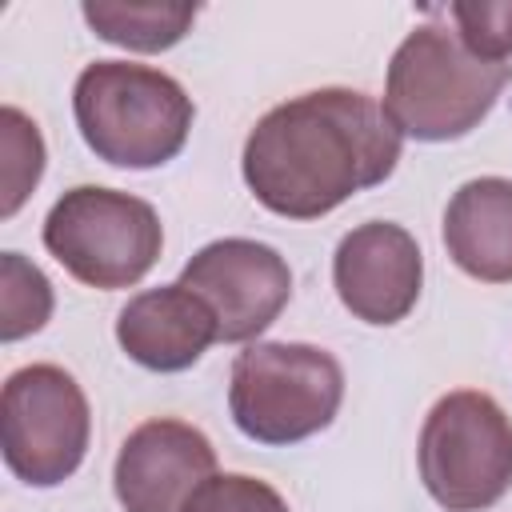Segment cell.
<instances>
[{"instance_id": "6da1fadb", "label": "cell", "mask_w": 512, "mask_h": 512, "mask_svg": "<svg viewBox=\"0 0 512 512\" xmlns=\"http://www.w3.org/2000/svg\"><path fill=\"white\" fill-rule=\"evenodd\" d=\"M404 136L384 104L356 88H312L256 120L240 172L248 192L284 220H320L400 164Z\"/></svg>"}, {"instance_id": "7a4b0ae2", "label": "cell", "mask_w": 512, "mask_h": 512, "mask_svg": "<svg viewBox=\"0 0 512 512\" xmlns=\"http://www.w3.org/2000/svg\"><path fill=\"white\" fill-rule=\"evenodd\" d=\"M512 68L464 48L440 24H420L400 40L384 76V112L400 136L444 144L460 140L496 108Z\"/></svg>"}, {"instance_id": "3957f363", "label": "cell", "mask_w": 512, "mask_h": 512, "mask_svg": "<svg viewBox=\"0 0 512 512\" xmlns=\"http://www.w3.org/2000/svg\"><path fill=\"white\" fill-rule=\"evenodd\" d=\"M72 116L96 160L112 168H160L188 144L196 104L160 68L96 60L76 76Z\"/></svg>"}, {"instance_id": "277c9868", "label": "cell", "mask_w": 512, "mask_h": 512, "mask_svg": "<svg viewBox=\"0 0 512 512\" xmlns=\"http://www.w3.org/2000/svg\"><path fill=\"white\" fill-rule=\"evenodd\" d=\"M344 400V368L328 348L300 340H256L232 360L228 412L236 428L268 448L324 432Z\"/></svg>"}, {"instance_id": "5b68a950", "label": "cell", "mask_w": 512, "mask_h": 512, "mask_svg": "<svg viewBox=\"0 0 512 512\" xmlns=\"http://www.w3.org/2000/svg\"><path fill=\"white\" fill-rule=\"evenodd\" d=\"M44 248L80 284L116 292L140 284L156 268L164 228L148 200L120 188L76 184L48 208Z\"/></svg>"}, {"instance_id": "8992f818", "label": "cell", "mask_w": 512, "mask_h": 512, "mask_svg": "<svg viewBox=\"0 0 512 512\" xmlns=\"http://www.w3.org/2000/svg\"><path fill=\"white\" fill-rule=\"evenodd\" d=\"M416 460L444 512H484L512 488V420L488 392L456 388L428 408Z\"/></svg>"}, {"instance_id": "52a82bcc", "label": "cell", "mask_w": 512, "mask_h": 512, "mask_svg": "<svg viewBox=\"0 0 512 512\" xmlns=\"http://www.w3.org/2000/svg\"><path fill=\"white\" fill-rule=\"evenodd\" d=\"M92 412L72 372L60 364H24L0 392V448L16 480L32 488L64 484L88 452Z\"/></svg>"}, {"instance_id": "ba28073f", "label": "cell", "mask_w": 512, "mask_h": 512, "mask_svg": "<svg viewBox=\"0 0 512 512\" xmlns=\"http://www.w3.org/2000/svg\"><path fill=\"white\" fill-rule=\"evenodd\" d=\"M180 284L212 308L224 344L256 340L292 300L288 260L272 244L248 236H224L204 244L184 264Z\"/></svg>"}, {"instance_id": "9c48e42d", "label": "cell", "mask_w": 512, "mask_h": 512, "mask_svg": "<svg viewBox=\"0 0 512 512\" xmlns=\"http://www.w3.org/2000/svg\"><path fill=\"white\" fill-rule=\"evenodd\" d=\"M212 476V440L188 420L156 416L124 436L112 468V488L124 512H184L196 488Z\"/></svg>"}, {"instance_id": "30bf717a", "label": "cell", "mask_w": 512, "mask_h": 512, "mask_svg": "<svg viewBox=\"0 0 512 512\" xmlns=\"http://www.w3.org/2000/svg\"><path fill=\"white\" fill-rule=\"evenodd\" d=\"M332 284L340 304L364 324H400L424 284V256L408 228L392 220H368L344 232L332 256Z\"/></svg>"}, {"instance_id": "8fae6325", "label": "cell", "mask_w": 512, "mask_h": 512, "mask_svg": "<svg viewBox=\"0 0 512 512\" xmlns=\"http://www.w3.org/2000/svg\"><path fill=\"white\" fill-rule=\"evenodd\" d=\"M220 340L212 308L180 280L136 292L116 316V344L148 372H184Z\"/></svg>"}, {"instance_id": "7c38bea8", "label": "cell", "mask_w": 512, "mask_h": 512, "mask_svg": "<svg viewBox=\"0 0 512 512\" xmlns=\"http://www.w3.org/2000/svg\"><path fill=\"white\" fill-rule=\"evenodd\" d=\"M444 248L460 272L484 284H512V180L476 176L444 208Z\"/></svg>"}, {"instance_id": "4fadbf2b", "label": "cell", "mask_w": 512, "mask_h": 512, "mask_svg": "<svg viewBox=\"0 0 512 512\" xmlns=\"http://www.w3.org/2000/svg\"><path fill=\"white\" fill-rule=\"evenodd\" d=\"M88 28L128 52H168L196 24V4H160V0H84Z\"/></svg>"}, {"instance_id": "5bb4252c", "label": "cell", "mask_w": 512, "mask_h": 512, "mask_svg": "<svg viewBox=\"0 0 512 512\" xmlns=\"http://www.w3.org/2000/svg\"><path fill=\"white\" fill-rule=\"evenodd\" d=\"M52 316V284L48 276L24 260L20 252L0 256V340H24L40 332Z\"/></svg>"}, {"instance_id": "9a60e30c", "label": "cell", "mask_w": 512, "mask_h": 512, "mask_svg": "<svg viewBox=\"0 0 512 512\" xmlns=\"http://www.w3.org/2000/svg\"><path fill=\"white\" fill-rule=\"evenodd\" d=\"M0 148H4V204L0 216H16L20 204L32 196V188L44 176V136L36 120H28L20 108L4 104L0 112Z\"/></svg>"}, {"instance_id": "2e32d148", "label": "cell", "mask_w": 512, "mask_h": 512, "mask_svg": "<svg viewBox=\"0 0 512 512\" xmlns=\"http://www.w3.org/2000/svg\"><path fill=\"white\" fill-rule=\"evenodd\" d=\"M448 12L464 48L492 64H504L512 56V0H456Z\"/></svg>"}, {"instance_id": "e0dca14e", "label": "cell", "mask_w": 512, "mask_h": 512, "mask_svg": "<svg viewBox=\"0 0 512 512\" xmlns=\"http://www.w3.org/2000/svg\"><path fill=\"white\" fill-rule=\"evenodd\" d=\"M184 512H292V508L268 480L224 472V476L204 480Z\"/></svg>"}]
</instances>
